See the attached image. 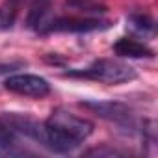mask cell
Returning a JSON list of instances; mask_svg holds the SVG:
<instances>
[{
	"mask_svg": "<svg viewBox=\"0 0 158 158\" xmlns=\"http://www.w3.org/2000/svg\"><path fill=\"white\" fill-rule=\"evenodd\" d=\"M65 6L80 15H89V17H97L106 11V8L97 0H67Z\"/></svg>",
	"mask_w": 158,
	"mask_h": 158,
	"instance_id": "cell-7",
	"label": "cell"
},
{
	"mask_svg": "<svg viewBox=\"0 0 158 158\" xmlns=\"http://www.w3.org/2000/svg\"><path fill=\"white\" fill-rule=\"evenodd\" d=\"M114 50H115V54L125 56V58H152L154 56V50L149 45H145L134 37H121L114 45Z\"/></svg>",
	"mask_w": 158,
	"mask_h": 158,
	"instance_id": "cell-6",
	"label": "cell"
},
{
	"mask_svg": "<svg viewBox=\"0 0 158 158\" xmlns=\"http://www.w3.org/2000/svg\"><path fill=\"white\" fill-rule=\"evenodd\" d=\"M47 127V143L45 149L60 154H67L74 151L82 141H86L93 132V123L71 114L67 110H54L50 117L45 121Z\"/></svg>",
	"mask_w": 158,
	"mask_h": 158,
	"instance_id": "cell-1",
	"label": "cell"
},
{
	"mask_svg": "<svg viewBox=\"0 0 158 158\" xmlns=\"http://www.w3.org/2000/svg\"><path fill=\"white\" fill-rule=\"evenodd\" d=\"M4 88L11 93L30 97V99H43L50 93V84L43 76L30 74V73H19L11 74L4 80Z\"/></svg>",
	"mask_w": 158,
	"mask_h": 158,
	"instance_id": "cell-3",
	"label": "cell"
},
{
	"mask_svg": "<svg viewBox=\"0 0 158 158\" xmlns=\"http://www.w3.org/2000/svg\"><path fill=\"white\" fill-rule=\"evenodd\" d=\"M17 152H19V147H17L15 132L4 123H0V156H11Z\"/></svg>",
	"mask_w": 158,
	"mask_h": 158,
	"instance_id": "cell-8",
	"label": "cell"
},
{
	"mask_svg": "<svg viewBox=\"0 0 158 158\" xmlns=\"http://www.w3.org/2000/svg\"><path fill=\"white\" fill-rule=\"evenodd\" d=\"M17 13L11 6H2L0 8V30H10L15 24Z\"/></svg>",
	"mask_w": 158,
	"mask_h": 158,
	"instance_id": "cell-10",
	"label": "cell"
},
{
	"mask_svg": "<svg viewBox=\"0 0 158 158\" xmlns=\"http://www.w3.org/2000/svg\"><path fill=\"white\" fill-rule=\"evenodd\" d=\"M84 106L89 108V110H93L102 119L115 123L117 127H123L127 130L134 128L132 112L125 104H121V102H112V101H108V102H84Z\"/></svg>",
	"mask_w": 158,
	"mask_h": 158,
	"instance_id": "cell-5",
	"label": "cell"
},
{
	"mask_svg": "<svg viewBox=\"0 0 158 158\" xmlns=\"http://www.w3.org/2000/svg\"><path fill=\"white\" fill-rule=\"evenodd\" d=\"M108 26H110V23H108V21H102L101 17L80 15V17L52 19L47 32H74V34H86V32L104 30V28H108Z\"/></svg>",
	"mask_w": 158,
	"mask_h": 158,
	"instance_id": "cell-4",
	"label": "cell"
},
{
	"mask_svg": "<svg viewBox=\"0 0 158 158\" xmlns=\"http://www.w3.org/2000/svg\"><path fill=\"white\" fill-rule=\"evenodd\" d=\"M128 24L132 30H136L138 34L143 35H152L154 34V21L149 15H141V13H134L128 17Z\"/></svg>",
	"mask_w": 158,
	"mask_h": 158,
	"instance_id": "cell-9",
	"label": "cell"
},
{
	"mask_svg": "<svg viewBox=\"0 0 158 158\" xmlns=\"http://www.w3.org/2000/svg\"><path fill=\"white\" fill-rule=\"evenodd\" d=\"M11 4H39V2H48V0H8Z\"/></svg>",
	"mask_w": 158,
	"mask_h": 158,
	"instance_id": "cell-11",
	"label": "cell"
},
{
	"mask_svg": "<svg viewBox=\"0 0 158 158\" xmlns=\"http://www.w3.org/2000/svg\"><path fill=\"white\" fill-rule=\"evenodd\" d=\"M13 69H15V65H0V74L10 73V71H13Z\"/></svg>",
	"mask_w": 158,
	"mask_h": 158,
	"instance_id": "cell-12",
	"label": "cell"
},
{
	"mask_svg": "<svg viewBox=\"0 0 158 158\" xmlns=\"http://www.w3.org/2000/svg\"><path fill=\"white\" fill-rule=\"evenodd\" d=\"M67 76L74 78H86V80H95L108 86H119L125 82H130L138 76L134 67L117 61V60H95L84 69H73L67 71Z\"/></svg>",
	"mask_w": 158,
	"mask_h": 158,
	"instance_id": "cell-2",
	"label": "cell"
}]
</instances>
